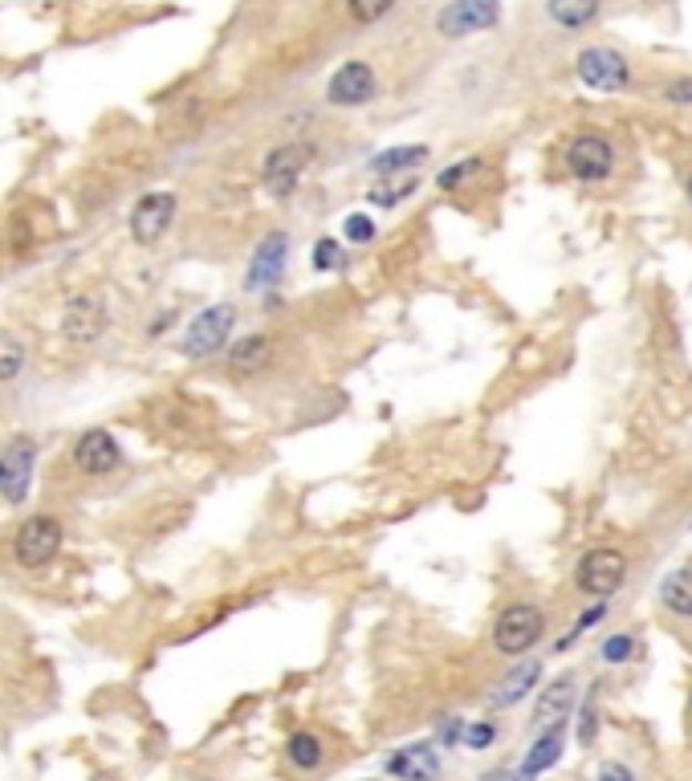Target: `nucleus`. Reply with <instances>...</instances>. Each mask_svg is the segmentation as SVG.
<instances>
[{
    "label": "nucleus",
    "mask_w": 692,
    "mask_h": 781,
    "mask_svg": "<svg viewBox=\"0 0 692 781\" xmlns=\"http://www.w3.org/2000/svg\"><path fill=\"white\" fill-rule=\"evenodd\" d=\"M62 542H65V530L53 513L25 517L13 533V562L25 570L50 566L53 558L62 554Z\"/></svg>",
    "instance_id": "nucleus-1"
},
{
    "label": "nucleus",
    "mask_w": 692,
    "mask_h": 781,
    "mask_svg": "<svg viewBox=\"0 0 692 781\" xmlns=\"http://www.w3.org/2000/svg\"><path fill=\"white\" fill-rule=\"evenodd\" d=\"M233 326H237V305L233 302L208 305V310H200V314L188 322L179 351H184V358H213L216 351H225L228 346Z\"/></svg>",
    "instance_id": "nucleus-2"
},
{
    "label": "nucleus",
    "mask_w": 692,
    "mask_h": 781,
    "mask_svg": "<svg viewBox=\"0 0 692 781\" xmlns=\"http://www.w3.org/2000/svg\"><path fill=\"white\" fill-rule=\"evenodd\" d=\"M541 631H546V615H541V606L514 603V606H505L502 615H497V627H493V647H497L502 656H526L529 647L541 639Z\"/></svg>",
    "instance_id": "nucleus-3"
},
{
    "label": "nucleus",
    "mask_w": 692,
    "mask_h": 781,
    "mask_svg": "<svg viewBox=\"0 0 692 781\" xmlns=\"http://www.w3.org/2000/svg\"><path fill=\"white\" fill-rule=\"evenodd\" d=\"M310 164H314V143H281V147H273V152L265 155V167H261L265 191L277 196V200H286V196L302 184Z\"/></svg>",
    "instance_id": "nucleus-4"
},
{
    "label": "nucleus",
    "mask_w": 692,
    "mask_h": 781,
    "mask_svg": "<svg viewBox=\"0 0 692 781\" xmlns=\"http://www.w3.org/2000/svg\"><path fill=\"white\" fill-rule=\"evenodd\" d=\"M176 191H147V196H138L131 216H126V225H131V240L135 244H159L167 237V228L176 225Z\"/></svg>",
    "instance_id": "nucleus-5"
},
{
    "label": "nucleus",
    "mask_w": 692,
    "mask_h": 781,
    "mask_svg": "<svg viewBox=\"0 0 692 781\" xmlns=\"http://www.w3.org/2000/svg\"><path fill=\"white\" fill-rule=\"evenodd\" d=\"M575 74L587 90H599V94H616L631 82V65L628 58L611 45H591V50L579 53L575 62Z\"/></svg>",
    "instance_id": "nucleus-6"
},
{
    "label": "nucleus",
    "mask_w": 692,
    "mask_h": 781,
    "mask_svg": "<svg viewBox=\"0 0 692 781\" xmlns=\"http://www.w3.org/2000/svg\"><path fill=\"white\" fill-rule=\"evenodd\" d=\"M33 465H38V444L29 436H17L13 444H4V452H0V501L25 504L29 489H33Z\"/></svg>",
    "instance_id": "nucleus-7"
},
{
    "label": "nucleus",
    "mask_w": 692,
    "mask_h": 781,
    "mask_svg": "<svg viewBox=\"0 0 692 781\" xmlns=\"http://www.w3.org/2000/svg\"><path fill=\"white\" fill-rule=\"evenodd\" d=\"M502 21V0H448L436 13V29L444 38H473Z\"/></svg>",
    "instance_id": "nucleus-8"
},
{
    "label": "nucleus",
    "mask_w": 692,
    "mask_h": 781,
    "mask_svg": "<svg viewBox=\"0 0 692 781\" xmlns=\"http://www.w3.org/2000/svg\"><path fill=\"white\" fill-rule=\"evenodd\" d=\"M628 579V558L611 550V545H599V550H587L579 562V591L595 594V598H611V594L623 586Z\"/></svg>",
    "instance_id": "nucleus-9"
},
{
    "label": "nucleus",
    "mask_w": 692,
    "mask_h": 781,
    "mask_svg": "<svg viewBox=\"0 0 692 781\" xmlns=\"http://www.w3.org/2000/svg\"><path fill=\"white\" fill-rule=\"evenodd\" d=\"M70 465H74L78 472H86V477H111L114 468L123 465V448L114 440V431L90 428L82 431L74 440V448H70Z\"/></svg>",
    "instance_id": "nucleus-10"
},
{
    "label": "nucleus",
    "mask_w": 692,
    "mask_h": 781,
    "mask_svg": "<svg viewBox=\"0 0 692 781\" xmlns=\"http://www.w3.org/2000/svg\"><path fill=\"white\" fill-rule=\"evenodd\" d=\"M106 326H111V314H106V305H102V298H94V293H74L70 302H65L62 310V334L70 342H94L106 334Z\"/></svg>",
    "instance_id": "nucleus-11"
},
{
    "label": "nucleus",
    "mask_w": 692,
    "mask_h": 781,
    "mask_svg": "<svg viewBox=\"0 0 692 781\" xmlns=\"http://www.w3.org/2000/svg\"><path fill=\"white\" fill-rule=\"evenodd\" d=\"M567 171L582 184H599L616 171V152L603 135H579L567 147Z\"/></svg>",
    "instance_id": "nucleus-12"
},
{
    "label": "nucleus",
    "mask_w": 692,
    "mask_h": 781,
    "mask_svg": "<svg viewBox=\"0 0 692 781\" xmlns=\"http://www.w3.org/2000/svg\"><path fill=\"white\" fill-rule=\"evenodd\" d=\"M375 70L366 62H342L327 82V102L330 106H366V102L375 98Z\"/></svg>",
    "instance_id": "nucleus-13"
},
{
    "label": "nucleus",
    "mask_w": 692,
    "mask_h": 781,
    "mask_svg": "<svg viewBox=\"0 0 692 781\" xmlns=\"http://www.w3.org/2000/svg\"><path fill=\"white\" fill-rule=\"evenodd\" d=\"M286 261H290V237H286V232H269V237L252 249L245 285H249V290H273L277 281H281V273H286Z\"/></svg>",
    "instance_id": "nucleus-14"
},
{
    "label": "nucleus",
    "mask_w": 692,
    "mask_h": 781,
    "mask_svg": "<svg viewBox=\"0 0 692 781\" xmlns=\"http://www.w3.org/2000/svg\"><path fill=\"white\" fill-rule=\"evenodd\" d=\"M277 358V342L269 334H245V339L233 342V351H228V375L237 378H252V375H265Z\"/></svg>",
    "instance_id": "nucleus-15"
},
{
    "label": "nucleus",
    "mask_w": 692,
    "mask_h": 781,
    "mask_svg": "<svg viewBox=\"0 0 692 781\" xmlns=\"http://www.w3.org/2000/svg\"><path fill=\"white\" fill-rule=\"evenodd\" d=\"M388 773L400 781H436L441 778V757L432 744H407L388 757Z\"/></svg>",
    "instance_id": "nucleus-16"
},
{
    "label": "nucleus",
    "mask_w": 692,
    "mask_h": 781,
    "mask_svg": "<svg viewBox=\"0 0 692 781\" xmlns=\"http://www.w3.org/2000/svg\"><path fill=\"white\" fill-rule=\"evenodd\" d=\"M575 708V680L570 676H558L554 684H546V693L538 696V729H562V720L570 717Z\"/></svg>",
    "instance_id": "nucleus-17"
},
{
    "label": "nucleus",
    "mask_w": 692,
    "mask_h": 781,
    "mask_svg": "<svg viewBox=\"0 0 692 781\" xmlns=\"http://www.w3.org/2000/svg\"><path fill=\"white\" fill-rule=\"evenodd\" d=\"M428 159V147L424 143H412V147H388V152H379L371 164H366V171L371 176H407V171H415V167Z\"/></svg>",
    "instance_id": "nucleus-18"
},
{
    "label": "nucleus",
    "mask_w": 692,
    "mask_h": 781,
    "mask_svg": "<svg viewBox=\"0 0 692 781\" xmlns=\"http://www.w3.org/2000/svg\"><path fill=\"white\" fill-rule=\"evenodd\" d=\"M603 9V0H546V13H550L554 25L562 29H582L591 25Z\"/></svg>",
    "instance_id": "nucleus-19"
},
{
    "label": "nucleus",
    "mask_w": 692,
    "mask_h": 781,
    "mask_svg": "<svg viewBox=\"0 0 692 781\" xmlns=\"http://www.w3.org/2000/svg\"><path fill=\"white\" fill-rule=\"evenodd\" d=\"M660 603L672 611V615H684L692 618V570H672L660 579Z\"/></svg>",
    "instance_id": "nucleus-20"
},
{
    "label": "nucleus",
    "mask_w": 692,
    "mask_h": 781,
    "mask_svg": "<svg viewBox=\"0 0 692 781\" xmlns=\"http://www.w3.org/2000/svg\"><path fill=\"white\" fill-rule=\"evenodd\" d=\"M538 680H541V664H534V659H529V664H521V668H514L509 676H505L502 688H497V693H493L489 700H493L497 708L517 705V700H521V696H526Z\"/></svg>",
    "instance_id": "nucleus-21"
},
{
    "label": "nucleus",
    "mask_w": 692,
    "mask_h": 781,
    "mask_svg": "<svg viewBox=\"0 0 692 781\" xmlns=\"http://www.w3.org/2000/svg\"><path fill=\"white\" fill-rule=\"evenodd\" d=\"M558 757H562V729H546L538 741H534V749L526 753V761H521V773L534 778L541 769H550Z\"/></svg>",
    "instance_id": "nucleus-22"
},
{
    "label": "nucleus",
    "mask_w": 692,
    "mask_h": 781,
    "mask_svg": "<svg viewBox=\"0 0 692 781\" xmlns=\"http://www.w3.org/2000/svg\"><path fill=\"white\" fill-rule=\"evenodd\" d=\"M25 363H29L25 342L17 339V334H9V330H0V383H13L25 371Z\"/></svg>",
    "instance_id": "nucleus-23"
},
{
    "label": "nucleus",
    "mask_w": 692,
    "mask_h": 781,
    "mask_svg": "<svg viewBox=\"0 0 692 781\" xmlns=\"http://www.w3.org/2000/svg\"><path fill=\"white\" fill-rule=\"evenodd\" d=\"M322 757H327L322 737H314V732H293L290 737V761L298 769H318L322 766Z\"/></svg>",
    "instance_id": "nucleus-24"
},
{
    "label": "nucleus",
    "mask_w": 692,
    "mask_h": 781,
    "mask_svg": "<svg viewBox=\"0 0 692 781\" xmlns=\"http://www.w3.org/2000/svg\"><path fill=\"white\" fill-rule=\"evenodd\" d=\"M415 191V176H391L388 184H375V188L366 191V200L375 204V208H395V204L400 200H407V196H412Z\"/></svg>",
    "instance_id": "nucleus-25"
},
{
    "label": "nucleus",
    "mask_w": 692,
    "mask_h": 781,
    "mask_svg": "<svg viewBox=\"0 0 692 781\" xmlns=\"http://www.w3.org/2000/svg\"><path fill=\"white\" fill-rule=\"evenodd\" d=\"M310 261H314L318 273H334V269L347 265V257H342V244L334 237H318L314 240V252H310Z\"/></svg>",
    "instance_id": "nucleus-26"
},
{
    "label": "nucleus",
    "mask_w": 692,
    "mask_h": 781,
    "mask_svg": "<svg viewBox=\"0 0 692 781\" xmlns=\"http://www.w3.org/2000/svg\"><path fill=\"white\" fill-rule=\"evenodd\" d=\"M477 171H481V159L473 155V159H461V164L444 167L441 176H436V184H441L444 191H456V188H465V184L477 176Z\"/></svg>",
    "instance_id": "nucleus-27"
},
{
    "label": "nucleus",
    "mask_w": 692,
    "mask_h": 781,
    "mask_svg": "<svg viewBox=\"0 0 692 781\" xmlns=\"http://www.w3.org/2000/svg\"><path fill=\"white\" fill-rule=\"evenodd\" d=\"M391 4H395V0H347V13H351L359 25H375L379 17L391 13Z\"/></svg>",
    "instance_id": "nucleus-28"
},
{
    "label": "nucleus",
    "mask_w": 692,
    "mask_h": 781,
    "mask_svg": "<svg viewBox=\"0 0 692 781\" xmlns=\"http://www.w3.org/2000/svg\"><path fill=\"white\" fill-rule=\"evenodd\" d=\"M342 240H351V244H371L375 240V220L366 212H351L342 220Z\"/></svg>",
    "instance_id": "nucleus-29"
},
{
    "label": "nucleus",
    "mask_w": 692,
    "mask_h": 781,
    "mask_svg": "<svg viewBox=\"0 0 692 781\" xmlns=\"http://www.w3.org/2000/svg\"><path fill=\"white\" fill-rule=\"evenodd\" d=\"M631 652H636V639H631V635H611V639L603 643V659H607V664H628Z\"/></svg>",
    "instance_id": "nucleus-30"
},
{
    "label": "nucleus",
    "mask_w": 692,
    "mask_h": 781,
    "mask_svg": "<svg viewBox=\"0 0 692 781\" xmlns=\"http://www.w3.org/2000/svg\"><path fill=\"white\" fill-rule=\"evenodd\" d=\"M461 737H465L468 749H489L493 737H497V729H493L489 720H477V725H468V729L461 732Z\"/></svg>",
    "instance_id": "nucleus-31"
},
{
    "label": "nucleus",
    "mask_w": 692,
    "mask_h": 781,
    "mask_svg": "<svg viewBox=\"0 0 692 781\" xmlns=\"http://www.w3.org/2000/svg\"><path fill=\"white\" fill-rule=\"evenodd\" d=\"M664 102H676V106H692V77H672L664 86Z\"/></svg>",
    "instance_id": "nucleus-32"
},
{
    "label": "nucleus",
    "mask_w": 692,
    "mask_h": 781,
    "mask_svg": "<svg viewBox=\"0 0 692 781\" xmlns=\"http://www.w3.org/2000/svg\"><path fill=\"white\" fill-rule=\"evenodd\" d=\"M599 781H636V778H631V769H628V766H619V761H611V766L599 769Z\"/></svg>",
    "instance_id": "nucleus-33"
},
{
    "label": "nucleus",
    "mask_w": 692,
    "mask_h": 781,
    "mask_svg": "<svg viewBox=\"0 0 692 781\" xmlns=\"http://www.w3.org/2000/svg\"><path fill=\"white\" fill-rule=\"evenodd\" d=\"M684 196H689V204H692V171H689V179H684Z\"/></svg>",
    "instance_id": "nucleus-34"
},
{
    "label": "nucleus",
    "mask_w": 692,
    "mask_h": 781,
    "mask_svg": "<svg viewBox=\"0 0 692 781\" xmlns=\"http://www.w3.org/2000/svg\"><path fill=\"white\" fill-rule=\"evenodd\" d=\"M514 781H529V778H526V773H521V778H514Z\"/></svg>",
    "instance_id": "nucleus-35"
},
{
    "label": "nucleus",
    "mask_w": 692,
    "mask_h": 781,
    "mask_svg": "<svg viewBox=\"0 0 692 781\" xmlns=\"http://www.w3.org/2000/svg\"><path fill=\"white\" fill-rule=\"evenodd\" d=\"M652 4H664V0H652Z\"/></svg>",
    "instance_id": "nucleus-36"
}]
</instances>
